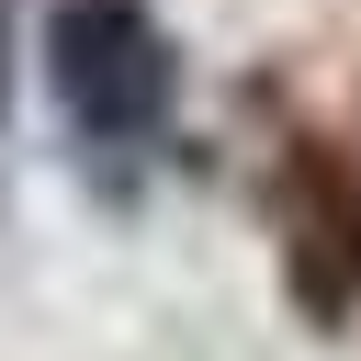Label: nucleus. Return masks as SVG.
Wrapping results in <instances>:
<instances>
[{"mask_svg":"<svg viewBox=\"0 0 361 361\" xmlns=\"http://www.w3.org/2000/svg\"><path fill=\"white\" fill-rule=\"evenodd\" d=\"M45 90L90 158H135V147H158V124L180 102V45L147 0H56L45 11Z\"/></svg>","mask_w":361,"mask_h":361,"instance_id":"1","label":"nucleus"},{"mask_svg":"<svg viewBox=\"0 0 361 361\" xmlns=\"http://www.w3.org/2000/svg\"><path fill=\"white\" fill-rule=\"evenodd\" d=\"M259 214H271V271H282L293 316L350 327L361 316V158L338 135H282L271 180H259Z\"/></svg>","mask_w":361,"mask_h":361,"instance_id":"2","label":"nucleus"},{"mask_svg":"<svg viewBox=\"0 0 361 361\" xmlns=\"http://www.w3.org/2000/svg\"><path fill=\"white\" fill-rule=\"evenodd\" d=\"M11 11L23 0H0V124H11Z\"/></svg>","mask_w":361,"mask_h":361,"instance_id":"3","label":"nucleus"}]
</instances>
